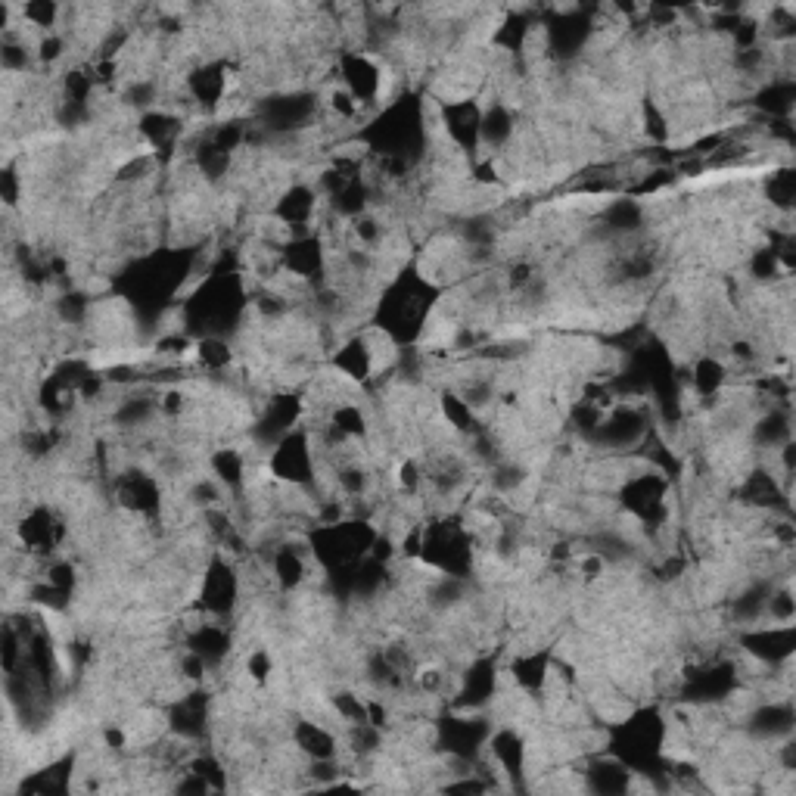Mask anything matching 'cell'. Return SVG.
Returning a JSON list of instances; mask_svg holds the SVG:
<instances>
[{"label": "cell", "mask_w": 796, "mask_h": 796, "mask_svg": "<svg viewBox=\"0 0 796 796\" xmlns=\"http://www.w3.org/2000/svg\"><path fill=\"white\" fill-rule=\"evenodd\" d=\"M644 122H647V134H650V137L663 140V137L669 134V128H666V119L660 116V109L653 106V100H647V103H644Z\"/></svg>", "instance_id": "cell-53"}, {"label": "cell", "mask_w": 796, "mask_h": 796, "mask_svg": "<svg viewBox=\"0 0 796 796\" xmlns=\"http://www.w3.org/2000/svg\"><path fill=\"white\" fill-rule=\"evenodd\" d=\"M156 408H159V398L153 395H128L116 411V423L125 426V430H134V426L150 423Z\"/></svg>", "instance_id": "cell-36"}, {"label": "cell", "mask_w": 796, "mask_h": 796, "mask_svg": "<svg viewBox=\"0 0 796 796\" xmlns=\"http://www.w3.org/2000/svg\"><path fill=\"white\" fill-rule=\"evenodd\" d=\"M526 28H529L526 16H510L504 25H498V35H495V41H498L504 50L517 53V50L523 47V41H526Z\"/></svg>", "instance_id": "cell-45"}, {"label": "cell", "mask_w": 796, "mask_h": 796, "mask_svg": "<svg viewBox=\"0 0 796 796\" xmlns=\"http://www.w3.org/2000/svg\"><path fill=\"white\" fill-rule=\"evenodd\" d=\"M209 520H212V523H221V517H218V514H209ZM215 529H218V535H221V538H224V535H231V526H227V523H224V529H221V526H215Z\"/></svg>", "instance_id": "cell-58"}, {"label": "cell", "mask_w": 796, "mask_h": 796, "mask_svg": "<svg viewBox=\"0 0 796 796\" xmlns=\"http://www.w3.org/2000/svg\"><path fill=\"white\" fill-rule=\"evenodd\" d=\"M492 728L479 716H448L439 722V747L454 765H473L479 750L489 744Z\"/></svg>", "instance_id": "cell-3"}, {"label": "cell", "mask_w": 796, "mask_h": 796, "mask_svg": "<svg viewBox=\"0 0 796 796\" xmlns=\"http://www.w3.org/2000/svg\"><path fill=\"white\" fill-rule=\"evenodd\" d=\"M793 613H796V604H793V594L790 588H772L769 594V607H765V616H772L775 622H793Z\"/></svg>", "instance_id": "cell-46"}, {"label": "cell", "mask_w": 796, "mask_h": 796, "mask_svg": "<svg viewBox=\"0 0 796 796\" xmlns=\"http://www.w3.org/2000/svg\"><path fill=\"white\" fill-rule=\"evenodd\" d=\"M489 744H492V756H495V762L501 765V772H504L510 781H514V784H520V778H523V762H526L523 737H520L517 731L504 728V731H498V734L489 737Z\"/></svg>", "instance_id": "cell-21"}, {"label": "cell", "mask_w": 796, "mask_h": 796, "mask_svg": "<svg viewBox=\"0 0 796 796\" xmlns=\"http://www.w3.org/2000/svg\"><path fill=\"white\" fill-rule=\"evenodd\" d=\"M765 196H769V203L781 212H790L793 209V199H796V172L793 168H778L769 178H765Z\"/></svg>", "instance_id": "cell-37"}, {"label": "cell", "mask_w": 796, "mask_h": 796, "mask_svg": "<svg viewBox=\"0 0 796 796\" xmlns=\"http://www.w3.org/2000/svg\"><path fill=\"white\" fill-rule=\"evenodd\" d=\"M187 88L193 94V100L199 106H215L224 91H227V75H224V66L221 63H209V66H199L190 81H187Z\"/></svg>", "instance_id": "cell-25"}, {"label": "cell", "mask_w": 796, "mask_h": 796, "mask_svg": "<svg viewBox=\"0 0 796 796\" xmlns=\"http://www.w3.org/2000/svg\"><path fill=\"white\" fill-rule=\"evenodd\" d=\"M0 60H4V69L7 72H25V66H28V50H25V44L7 38L4 47H0Z\"/></svg>", "instance_id": "cell-49"}, {"label": "cell", "mask_w": 796, "mask_h": 796, "mask_svg": "<svg viewBox=\"0 0 796 796\" xmlns=\"http://www.w3.org/2000/svg\"><path fill=\"white\" fill-rule=\"evenodd\" d=\"M193 498L199 504H215L218 501V486H215V482H199V486L193 489Z\"/></svg>", "instance_id": "cell-57"}, {"label": "cell", "mask_w": 796, "mask_h": 796, "mask_svg": "<svg viewBox=\"0 0 796 796\" xmlns=\"http://www.w3.org/2000/svg\"><path fill=\"white\" fill-rule=\"evenodd\" d=\"M737 685V672L731 663H716V666H703L697 672H688V685L685 697L694 703H713L725 700Z\"/></svg>", "instance_id": "cell-11"}, {"label": "cell", "mask_w": 796, "mask_h": 796, "mask_svg": "<svg viewBox=\"0 0 796 796\" xmlns=\"http://www.w3.org/2000/svg\"><path fill=\"white\" fill-rule=\"evenodd\" d=\"M442 411H445V420H448L458 433H464V436H476V433H479L476 414H473V408L464 402L461 395L445 392V395H442Z\"/></svg>", "instance_id": "cell-39"}, {"label": "cell", "mask_w": 796, "mask_h": 796, "mask_svg": "<svg viewBox=\"0 0 796 796\" xmlns=\"http://www.w3.org/2000/svg\"><path fill=\"white\" fill-rule=\"evenodd\" d=\"M523 479H526V470L520 464H507V461H495L492 464V486L507 495V492H514L523 486Z\"/></svg>", "instance_id": "cell-44"}, {"label": "cell", "mask_w": 796, "mask_h": 796, "mask_svg": "<svg viewBox=\"0 0 796 796\" xmlns=\"http://www.w3.org/2000/svg\"><path fill=\"white\" fill-rule=\"evenodd\" d=\"M744 650L750 657H756L759 663H769V666H781L784 660H790V653L796 647V632L790 622H778L772 629H753L741 638Z\"/></svg>", "instance_id": "cell-9"}, {"label": "cell", "mask_w": 796, "mask_h": 796, "mask_svg": "<svg viewBox=\"0 0 796 796\" xmlns=\"http://www.w3.org/2000/svg\"><path fill=\"white\" fill-rule=\"evenodd\" d=\"M753 442L759 448H784L787 442H793V426H790V414L784 408H772V411H765L756 426H753Z\"/></svg>", "instance_id": "cell-24"}, {"label": "cell", "mask_w": 796, "mask_h": 796, "mask_svg": "<svg viewBox=\"0 0 796 796\" xmlns=\"http://www.w3.org/2000/svg\"><path fill=\"white\" fill-rule=\"evenodd\" d=\"M271 473L290 486H311L315 482V458H311L308 448V436L305 433H290L283 436L274 448H271Z\"/></svg>", "instance_id": "cell-6"}, {"label": "cell", "mask_w": 796, "mask_h": 796, "mask_svg": "<svg viewBox=\"0 0 796 796\" xmlns=\"http://www.w3.org/2000/svg\"><path fill=\"white\" fill-rule=\"evenodd\" d=\"M212 470H215V479L224 482V489H240L243 479H246L243 454L234 451V448H221L212 458Z\"/></svg>", "instance_id": "cell-38"}, {"label": "cell", "mask_w": 796, "mask_h": 796, "mask_svg": "<svg viewBox=\"0 0 796 796\" xmlns=\"http://www.w3.org/2000/svg\"><path fill=\"white\" fill-rule=\"evenodd\" d=\"M271 570H274V579L280 582V588H296L305 579V560H302L299 548L296 545H280L274 551Z\"/></svg>", "instance_id": "cell-34"}, {"label": "cell", "mask_w": 796, "mask_h": 796, "mask_svg": "<svg viewBox=\"0 0 796 796\" xmlns=\"http://www.w3.org/2000/svg\"><path fill=\"white\" fill-rule=\"evenodd\" d=\"M781 268H784V265H781V255H778L775 246H762V249H756V252H753V259H750V274H753L756 280H775Z\"/></svg>", "instance_id": "cell-43"}, {"label": "cell", "mask_w": 796, "mask_h": 796, "mask_svg": "<svg viewBox=\"0 0 796 796\" xmlns=\"http://www.w3.org/2000/svg\"><path fill=\"white\" fill-rule=\"evenodd\" d=\"M69 769H72V759H63L44 769L41 775H35L28 784H22V790H44V793H63L69 787Z\"/></svg>", "instance_id": "cell-41"}, {"label": "cell", "mask_w": 796, "mask_h": 796, "mask_svg": "<svg viewBox=\"0 0 796 796\" xmlns=\"http://www.w3.org/2000/svg\"><path fill=\"white\" fill-rule=\"evenodd\" d=\"M296 744L308 759H336V737L318 722H299Z\"/></svg>", "instance_id": "cell-32"}, {"label": "cell", "mask_w": 796, "mask_h": 796, "mask_svg": "<svg viewBox=\"0 0 796 796\" xmlns=\"http://www.w3.org/2000/svg\"><path fill=\"white\" fill-rule=\"evenodd\" d=\"M315 190L305 187V184H296L290 187L287 193H283L277 199V206H274V218L283 221V227H293V231H299L302 237V227L308 224L311 212H315Z\"/></svg>", "instance_id": "cell-19"}, {"label": "cell", "mask_w": 796, "mask_h": 796, "mask_svg": "<svg viewBox=\"0 0 796 796\" xmlns=\"http://www.w3.org/2000/svg\"><path fill=\"white\" fill-rule=\"evenodd\" d=\"M206 722H209V700L199 691L178 700L172 706V713H168V725H172V731L184 737V741H199V737L206 734Z\"/></svg>", "instance_id": "cell-17"}, {"label": "cell", "mask_w": 796, "mask_h": 796, "mask_svg": "<svg viewBox=\"0 0 796 796\" xmlns=\"http://www.w3.org/2000/svg\"><path fill=\"white\" fill-rule=\"evenodd\" d=\"M793 722H796V713L787 700L762 703L747 719V734L756 737V741H787L793 734Z\"/></svg>", "instance_id": "cell-12"}, {"label": "cell", "mask_w": 796, "mask_h": 796, "mask_svg": "<svg viewBox=\"0 0 796 796\" xmlns=\"http://www.w3.org/2000/svg\"><path fill=\"white\" fill-rule=\"evenodd\" d=\"M318 112V100L315 94H274L268 100L259 103L255 116H259V125L271 134H293L299 128H305Z\"/></svg>", "instance_id": "cell-4"}, {"label": "cell", "mask_w": 796, "mask_h": 796, "mask_svg": "<svg viewBox=\"0 0 796 796\" xmlns=\"http://www.w3.org/2000/svg\"><path fill=\"white\" fill-rule=\"evenodd\" d=\"M333 709H336V713L343 716L349 725L367 722V703H361L355 694H336V697H333Z\"/></svg>", "instance_id": "cell-47"}, {"label": "cell", "mask_w": 796, "mask_h": 796, "mask_svg": "<svg viewBox=\"0 0 796 796\" xmlns=\"http://www.w3.org/2000/svg\"><path fill=\"white\" fill-rule=\"evenodd\" d=\"M722 383H725V367L719 361H713V358L697 361V367H694V386H697L700 395L713 398L722 389Z\"/></svg>", "instance_id": "cell-42"}, {"label": "cell", "mask_w": 796, "mask_h": 796, "mask_svg": "<svg viewBox=\"0 0 796 796\" xmlns=\"http://www.w3.org/2000/svg\"><path fill=\"white\" fill-rule=\"evenodd\" d=\"M0 190H4V203L7 206H16V199H19V178H16V168L13 165H7L4 175H0Z\"/></svg>", "instance_id": "cell-54"}, {"label": "cell", "mask_w": 796, "mask_h": 796, "mask_svg": "<svg viewBox=\"0 0 796 796\" xmlns=\"http://www.w3.org/2000/svg\"><path fill=\"white\" fill-rule=\"evenodd\" d=\"M498 691V672H495V663L492 660H476L467 672H464V681H461V691H458V700L454 706L458 709H482Z\"/></svg>", "instance_id": "cell-13"}, {"label": "cell", "mask_w": 796, "mask_h": 796, "mask_svg": "<svg viewBox=\"0 0 796 796\" xmlns=\"http://www.w3.org/2000/svg\"><path fill=\"white\" fill-rule=\"evenodd\" d=\"M38 47H41V50H38V60H41V63H56V60H60V56H63V50H66V41H63L60 35H44Z\"/></svg>", "instance_id": "cell-52"}, {"label": "cell", "mask_w": 796, "mask_h": 796, "mask_svg": "<svg viewBox=\"0 0 796 796\" xmlns=\"http://www.w3.org/2000/svg\"><path fill=\"white\" fill-rule=\"evenodd\" d=\"M283 268L302 280H321L324 274V246L318 237H296L283 246Z\"/></svg>", "instance_id": "cell-15"}, {"label": "cell", "mask_w": 796, "mask_h": 796, "mask_svg": "<svg viewBox=\"0 0 796 796\" xmlns=\"http://www.w3.org/2000/svg\"><path fill=\"white\" fill-rule=\"evenodd\" d=\"M333 364L339 367V374H346L355 383H364L374 371V352L367 349L364 339H349V343L336 352Z\"/></svg>", "instance_id": "cell-28"}, {"label": "cell", "mask_w": 796, "mask_h": 796, "mask_svg": "<svg viewBox=\"0 0 796 796\" xmlns=\"http://www.w3.org/2000/svg\"><path fill=\"white\" fill-rule=\"evenodd\" d=\"M663 719L647 709V713H638L635 719L622 722L613 731L610 741V756H616L622 765H629V772H641V775H660V747H663Z\"/></svg>", "instance_id": "cell-2"}, {"label": "cell", "mask_w": 796, "mask_h": 796, "mask_svg": "<svg viewBox=\"0 0 796 796\" xmlns=\"http://www.w3.org/2000/svg\"><path fill=\"white\" fill-rule=\"evenodd\" d=\"M187 647L196 653V657H203L206 666H218L227 650H231V635H227L221 625H199V629L190 635Z\"/></svg>", "instance_id": "cell-27"}, {"label": "cell", "mask_w": 796, "mask_h": 796, "mask_svg": "<svg viewBox=\"0 0 796 796\" xmlns=\"http://www.w3.org/2000/svg\"><path fill=\"white\" fill-rule=\"evenodd\" d=\"M122 504L131 507V510H140V514H156L159 510V492H156V482L150 476H140V473H128L122 479Z\"/></svg>", "instance_id": "cell-30"}, {"label": "cell", "mask_w": 796, "mask_h": 796, "mask_svg": "<svg viewBox=\"0 0 796 796\" xmlns=\"http://www.w3.org/2000/svg\"><path fill=\"white\" fill-rule=\"evenodd\" d=\"M585 781H588V790H594V793L616 796V793L629 790L632 772H629V765H622L616 756H610V759L594 762L591 769L585 772Z\"/></svg>", "instance_id": "cell-23"}, {"label": "cell", "mask_w": 796, "mask_h": 796, "mask_svg": "<svg viewBox=\"0 0 796 796\" xmlns=\"http://www.w3.org/2000/svg\"><path fill=\"white\" fill-rule=\"evenodd\" d=\"M775 585L769 582H753L747 591H741L734 597L731 604V619L741 622V625H753L765 616V607H769V594H772Z\"/></svg>", "instance_id": "cell-31"}, {"label": "cell", "mask_w": 796, "mask_h": 796, "mask_svg": "<svg viewBox=\"0 0 796 796\" xmlns=\"http://www.w3.org/2000/svg\"><path fill=\"white\" fill-rule=\"evenodd\" d=\"M22 542L32 551H50L60 538V523L50 517V510H35L22 520Z\"/></svg>", "instance_id": "cell-29"}, {"label": "cell", "mask_w": 796, "mask_h": 796, "mask_svg": "<svg viewBox=\"0 0 796 796\" xmlns=\"http://www.w3.org/2000/svg\"><path fill=\"white\" fill-rule=\"evenodd\" d=\"M156 100V84L153 81H137L125 91V103L128 106H137V109H150Z\"/></svg>", "instance_id": "cell-50"}, {"label": "cell", "mask_w": 796, "mask_h": 796, "mask_svg": "<svg viewBox=\"0 0 796 796\" xmlns=\"http://www.w3.org/2000/svg\"><path fill=\"white\" fill-rule=\"evenodd\" d=\"M433 299H436V290L423 280V274L408 268L405 274H398L392 290L383 296L377 324L383 330H389L395 339L408 343V339H414L420 333L423 318H426V311H430Z\"/></svg>", "instance_id": "cell-1"}, {"label": "cell", "mask_w": 796, "mask_h": 796, "mask_svg": "<svg viewBox=\"0 0 796 796\" xmlns=\"http://www.w3.org/2000/svg\"><path fill=\"white\" fill-rule=\"evenodd\" d=\"M644 436H647V417H644V411L625 405V408H616L613 414L601 417V423L594 426L591 436L585 442H591L597 448H607V451H622V448L638 445Z\"/></svg>", "instance_id": "cell-7"}, {"label": "cell", "mask_w": 796, "mask_h": 796, "mask_svg": "<svg viewBox=\"0 0 796 796\" xmlns=\"http://www.w3.org/2000/svg\"><path fill=\"white\" fill-rule=\"evenodd\" d=\"M355 234L364 246H374L380 240V221L377 218H358L355 224Z\"/></svg>", "instance_id": "cell-55"}, {"label": "cell", "mask_w": 796, "mask_h": 796, "mask_svg": "<svg viewBox=\"0 0 796 796\" xmlns=\"http://www.w3.org/2000/svg\"><path fill=\"white\" fill-rule=\"evenodd\" d=\"M744 501L750 507H762V510H790V501H787V492H781L778 479L765 470H753L744 482Z\"/></svg>", "instance_id": "cell-20"}, {"label": "cell", "mask_w": 796, "mask_h": 796, "mask_svg": "<svg viewBox=\"0 0 796 796\" xmlns=\"http://www.w3.org/2000/svg\"><path fill=\"white\" fill-rule=\"evenodd\" d=\"M601 227L613 237H629L644 227V206L638 199H613L601 212Z\"/></svg>", "instance_id": "cell-22"}, {"label": "cell", "mask_w": 796, "mask_h": 796, "mask_svg": "<svg viewBox=\"0 0 796 796\" xmlns=\"http://www.w3.org/2000/svg\"><path fill=\"white\" fill-rule=\"evenodd\" d=\"M756 109H762L769 119H787L793 112V103H796V84L787 81V78H775L772 84H765V88L756 94Z\"/></svg>", "instance_id": "cell-26"}, {"label": "cell", "mask_w": 796, "mask_h": 796, "mask_svg": "<svg viewBox=\"0 0 796 796\" xmlns=\"http://www.w3.org/2000/svg\"><path fill=\"white\" fill-rule=\"evenodd\" d=\"M622 507L635 514L641 523L660 526L666 520V479L660 473H641L635 479H629L619 492Z\"/></svg>", "instance_id": "cell-5"}, {"label": "cell", "mask_w": 796, "mask_h": 796, "mask_svg": "<svg viewBox=\"0 0 796 796\" xmlns=\"http://www.w3.org/2000/svg\"><path fill=\"white\" fill-rule=\"evenodd\" d=\"M588 38H591V22L585 16H579V13L554 19L548 25V47H551V53L557 56V60H570V56H576L585 47Z\"/></svg>", "instance_id": "cell-16"}, {"label": "cell", "mask_w": 796, "mask_h": 796, "mask_svg": "<svg viewBox=\"0 0 796 796\" xmlns=\"http://www.w3.org/2000/svg\"><path fill=\"white\" fill-rule=\"evenodd\" d=\"M343 81L346 91L358 100V103H371L380 94V66L364 53H346L343 56Z\"/></svg>", "instance_id": "cell-14"}, {"label": "cell", "mask_w": 796, "mask_h": 796, "mask_svg": "<svg viewBox=\"0 0 796 796\" xmlns=\"http://www.w3.org/2000/svg\"><path fill=\"white\" fill-rule=\"evenodd\" d=\"M299 414H302V402L296 395H277L265 408V414L259 417V423H255L252 439L259 445L274 448L283 436L293 433V423L299 420Z\"/></svg>", "instance_id": "cell-10"}, {"label": "cell", "mask_w": 796, "mask_h": 796, "mask_svg": "<svg viewBox=\"0 0 796 796\" xmlns=\"http://www.w3.org/2000/svg\"><path fill=\"white\" fill-rule=\"evenodd\" d=\"M336 482H339V489H343L346 495L358 498V495H364V489H367V473H364L361 467L349 464V467H339Z\"/></svg>", "instance_id": "cell-48"}, {"label": "cell", "mask_w": 796, "mask_h": 796, "mask_svg": "<svg viewBox=\"0 0 796 796\" xmlns=\"http://www.w3.org/2000/svg\"><path fill=\"white\" fill-rule=\"evenodd\" d=\"M246 669H249V675L252 678H259V681H265L268 678V672H271V657L265 650H259V653H252V657L246 660Z\"/></svg>", "instance_id": "cell-56"}, {"label": "cell", "mask_w": 796, "mask_h": 796, "mask_svg": "<svg viewBox=\"0 0 796 796\" xmlns=\"http://www.w3.org/2000/svg\"><path fill=\"white\" fill-rule=\"evenodd\" d=\"M56 4H50V0H41V4H25L22 16L32 22V25H41V28H50L56 22Z\"/></svg>", "instance_id": "cell-51"}, {"label": "cell", "mask_w": 796, "mask_h": 796, "mask_svg": "<svg viewBox=\"0 0 796 796\" xmlns=\"http://www.w3.org/2000/svg\"><path fill=\"white\" fill-rule=\"evenodd\" d=\"M479 122H482V112L473 100H458V103L445 106V131L461 150H476Z\"/></svg>", "instance_id": "cell-18"}, {"label": "cell", "mask_w": 796, "mask_h": 796, "mask_svg": "<svg viewBox=\"0 0 796 796\" xmlns=\"http://www.w3.org/2000/svg\"><path fill=\"white\" fill-rule=\"evenodd\" d=\"M548 669H551L548 653H526V657H520L514 663V678L520 681L526 691H538V688H545Z\"/></svg>", "instance_id": "cell-35"}, {"label": "cell", "mask_w": 796, "mask_h": 796, "mask_svg": "<svg viewBox=\"0 0 796 796\" xmlns=\"http://www.w3.org/2000/svg\"><path fill=\"white\" fill-rule=\"evenodd\" d=\"M140 131L150 137L153 147H168L178 134V119L165 116V112H144V119H140Z\"/></svg>", "instance_id": "cell-40"}, {"label": "cell", "mask_w": 796, "mask_h": 796, "mask_svg": "<svg viewBox=\"0 0 796 796\" xmlns=\"http://www.w3.org/2000/svg\"><path fill=\"white\" fill-rule=\"evenodd\" d=\"M510 134H514V116L507 112V106L495 103L489 106L486 112H482V122H479V140L482 144H489V147H504Z\"/></svg>", "instance_id": "cell-33"}, {"label": "cell", "mask_w": 796, "mask_h": 796, "mask_svg": "<svg viewBox=\"0 0 796 796\" xmlns=\"http://www.w3.org/2000/svg\"><path fill=\"white\" fill-rule=\"evenodd\" d=\"M199 604L215 616H227L237 604V573L231 563H224L221 557L209 563V570L203 576V588H199Z\"/></svg>", "instance_id": "cell-8"}]
</instances>
